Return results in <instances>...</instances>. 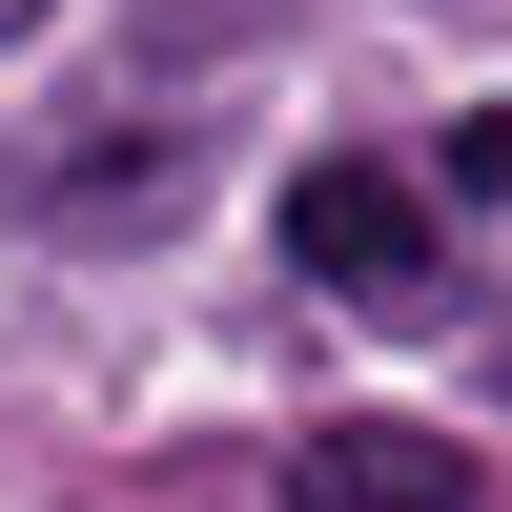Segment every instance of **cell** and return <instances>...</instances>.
<instances>
[{"label": "cell", "instance_id": "6da1fadb", "mask_svg": "<svg viewBox=\"0 0 512 512\" xmlns=\"http://www.w3.org/2000/svg\"><path fill=\"white\" fill-rule=\"evenodd\" d=\"M267 226H287V267H308L328 308H431V185H390V164H349V144L287 164Z\"/></svg>", "mask_w": 512, "mask_h": 512}, {"label": "cell", "instance_id": "7a4b0ae2", "mask_svg": "<svg viewBox=\"0 0 512 512\" xmlns=\"http://www.w3.org/2000/svg\"><path fill=\"white\" fill-rule=\"evenodd\" d=\"M287 512H472V451L410 431V410H328L287 451Z\"/></svg>", "mask_w": 512, "mask_h": 512}, {"label": "cell", "instance_id": "3957f363", "mask_svg": "<svg viewBox=\"0 0 512 512\" xmlns=\"http://www.w3.org/2000/svg\"><path fill=\"white\" fill-rule=\"evenodd\" d=\"M185 185H205V144H185V123H144V103L82 123V144H41V205H62V226H103V205H144V226H164Z\"/></svg>", "mask_w": 512, "mask_h": 512}, {"label": "cell", "instance_id": "277c9868", "mask_svg": "<svg viewBox=\"0 0 512 512\" xmlns=\"http://www.w3.org/2000/svg\"><path fill=\"white\" fill-rule=\"evenodd\" d=\"M451 185H472V205H512V103H472V123H451Z\"/></svg>", "mask_w": 512, "mask_h": 512}, {"label": "cell", "instance_id": "5b68a950", "mask_svg": "<svg viewBox=\"0 0 512 512\" xmlns=\"http://www.w3.org/2000/svg\"><path fill=\"white\" fill-rule=\"evenodd\" d=\"M0 41H41V0H0Z\"/></svg>", "mask_w": 512, "mask_h": 512}]
</instances>
